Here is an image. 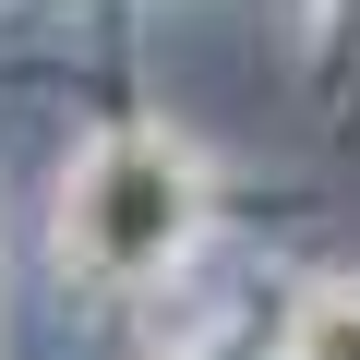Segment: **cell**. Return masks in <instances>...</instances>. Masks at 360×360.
Returning <instances> with one entry per match:
<instances>
[{"mask_svg":"<svg viewBox=\"0 0 360 360\" xmlns=\"http://www.w3.org/2000/svg\"><path fill=\"white\" fill-rule=\"evenodd\" d=\"M288 360H360V300H312L300 312V348Z\"/></svg>","mask_w":360,"mask_h":360,"instance_id":"2","label":"cell"},{"mask_svg":"<svg viewBox=\"0 0 360 360\" xmlns=\"http://www.w3.org/2000/svg\"><path fill=\"white\" fill-rule=\"evenodd\" d=\"M180 217H193L180 156H168V144H108V156L84 168V193H72V252L108 264V276H132V264H156V252L180 240Z\"/></svg>","mask_w":360,"mask_h":360,"instance_id":"1","label":"cell"}]
</instances>
